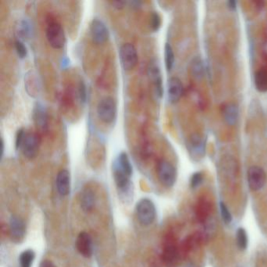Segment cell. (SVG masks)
Here are the masks:
<instances>
[{
    "label": "cell",
    "mask_w": 267,
    "mask_h": 267,
    "mask_svg": "<svg viewBox=\"0 0 267 267\" xmlns=\"http://www.w3.org/2000/svg\"><path fill=\"white\" fill-rule=\"evenodd\" d=\"M175 63V55L173 48L169 43H165V64L167 71H171Z\"/></svg>",
    "instance_id": "obj_22"
},
{
    "label": "cell",
    "mask_w": 267,
    "mask_h": 267,
    "mask_svg": "<svg viewBox=\"0 0 267 267\" xmlns=\"http://www.w3.org/2000/svg\"><path fill=\"white\" fill-rule=\"evenodd\" d=\"M9 231L13 241L20 243L24 240L26 234V226L24 220L17 215H12L9 221Z\"/></svg>",
    "instance_id": "obj_10"
},
{
    "label": "cell",
    "mask_w": 267,
    "mask_h": 267,
    "mask_svg": "<svg viewBox=\"0 0 267 267\" xmlns=\"http://www.w3.org/2000/svg\"><path fill=\"white\" fill-rule=\"evenodd\" d=\"M76 249L81 255L86 258H90L93 252L92 240L86 232H81L76 239Z\"/></svg>",
    "instance_id": "obj_12"
},
{
    "label": "cell",
    "mask_w": 267,
    "mask_h": 267,
    "mask_svg": "<svg viewBox=\"0 0 267 267\" xmlns=\"http://www.w3.org/2000/svg\"><path fill=\"white\" fill-rule=\"evenodd\" d=\"M237 245L238 249L241 251L246 250L249 245L247 232L242 227L238 228L237 231Z\"/></svg>",
    "instance_id": "obj_23"
},
{
    "label": "cell",
    "mask_w": 267,
    "mask_h": 267,
    "mask_svg": "<svg viewBox=\"0 0 267 267\" xmlns=\"http://www.w3.org/2000/svg\"><path fill=\"white\" fill-rule=\"evenodd\" d=\"M136 214L137 220L144 227L153 224L156 218V208L152 200L143 199L136 205Z\"/></svg>",
    "instance_id": "obj_1"
},
{
    "label": "cell",
    "mask_w": 267,
    "mask_h": 267,
    "mask_svg": "<svg viewBox=\"0 0 267 267\" xmlns=\"http://www.w3.org/2000/svg\"><path fill=\"white\" fill-rule=\"evenodd\" d=\"M255 4H257V7L259 8H262L264 5V2H262V1H257V2H255Z\"/></svg>",
    "instance_id": "obj_37"
},
{
    "label": "cell",
    "mask_w": 267,
    "mask_h": 267,
    "mask_svg": "<svg viewBox=\"0 0 267 267\" xmlns=\"http://www.w3.org/2000/svg\"><path fill=\"white\" fill-rule=\"evenodd\" d=\"M35 257H36V254H35L34 251L31 250V249L24 251L20 254V257H19L20 266L32 267Z\"/></svg>",
    "instance_id": "obj_21"
},
{
    "label": "cell",
    "mask_w": 267,
    "mask_h": 267,
    "mask_svg": "<svg viewBox=\"0 0 267 267\" xmlns=\"http://www.w3.org/2000/svg\"><path fill=\"white\" fill-rule=\"evenodd\" d=\"M46 39L54 49H62L65 45L66 37L64 29L58 22H51L45 31Z\"/></svg>",
    "instance_id": "obj_3"
},
{
    "label": "cell",
    "mask_w": 267,
    "mask_h": 267,
    "mask_svg": "<svg viewBox=\"0 0 267 267\" xmlns=\"http://www.w3.org/2000/svg\"><path fill=\"white\" fill-rule=\"evenodd\" d=\"M265 183V171L261 167H250L248 171V183L251 190L257 191L264 187Z\"/></svg>",
    "instance_id": "obj_11"
},
{
    "label": "cell",
    "mask_w": 267,
    "mask_h": 267,
    "mask_svg": "<svg viewBox=\"0 0 267 267\" xmlns=\"http://www.w3.org/2000/svg\"><path fill=\"white\" fill-rule=\"evenodd\" d=\"M79 96L81 102L86 103V98H87V92H86V86L83 82H81L79 86Z\"/></svg>",
    "instance_id": "obj_31"
},
{
    "label": "cell",
    "mask_w": 267,
    "mask_h": 267,
    "mask_svg": "<svg viewBox=\"0 0 267 267\" xmlns=\"http://www.w3.org/2000/svg\"><path fill=\"white\" fill-rule=\"evenodd\" d=\"M186 267H195V265H191V264H190V265H187V266H186Z\"/></svg>",
    "instance_id": "obj_38"
},
{
    "label": "cell",
    "mask_w": 267,
    "mask_h": 267,
    "mask_svg": "<svg viewBox=\"0 0 267 267\" xmlns=\"http://www.w3.org/2000/svg\"><path fill=\"white\" fill-rule=\"evenodd\" d=\"M32 26H31L30 22L27 20H22L20 26V31L19 32L20 33V36L22 37L26 38V39H29L30 37L31 34H32Z\"/></svg>",
    "instance_id": "obj_26"
},
{
    "label": "cell",
    "mask_w": 267,
    "mask_h": 267,
    "mask_svg": "<svg viewBox=\"0 0 267 267\" xmlns=\"http://www.w3.org/2000/svg\"><path fill=\"white\" fill-rule=\"evenodd\" d=\"M128 3L126 1H112L111 2V5L114 8L117 9V10H122V9L124 8L125 6Z\"/></svg>",
    "instance_id": "obj_32"
},
{
    "label": "cell",
    "mask_w": 267,
    "mask_h": 267,
    "mask_svg": "<svg viewBox=\"0 0 267 267\" xmlns=\"http://www.w3.org/2000/svg\"><path fill=\"white\" fill-rule=\"evenodd\" d=\"M165 260L168 265L171 267L175 265L177 260V252L175 246L170 245L165 249Z\"/></svg>",
    "instance_id": "obj_24"
},
{
    "label": "cell",
    "mask_w": 267,
    "mask_h": 267,
    "mask_svg": "<svg viewBox=\"0 0 267 267\" xmlns=\"http://www.w3.org/2000/svg\"><path fill=\"white\" fill-rule=\"evenodd\" d=\"M57 190L61 196L65 197L71 190V176L67 169L61 170L56 179Z\"/></svg>",
    "instance_id": "obj_13"
},
{
    "label": "cell",
    "mask_w": 267,
    "mask_h": 267,
    "mask_svg": "<svg viewBox=\"0 0 267 267\" xmlns=\"http://www.w3.org/2000/svg\"><path fill=\"white\" fill-rule=\"evenodd\" d=\"M4 154V139H1V158H3Z\"/></svg>",
    "instance_id": "obj_36"
},
{
    "label": "cell",
    "mask_w": 267,
    "mask_h": 267,
    "mask_svg": "<svg viewBox=\"0 0 267 267\" xmlns=\"http://www.w3.org/2000/svg\"><path fill=\"white\" fill-rule=\"evenodd\" d=\"M39 267H55V265L51 261L45 259V260H43L41 262L40 266Z\"/></svg>",
    "instance_id": "obj_34"
},
{
    "label": "cell",
    "mask_w": 267,
    "mask_h": 267,
    "mask_svg": "<svg viewBox=\"0 0 267 267\" xmlns=\"http://www.w3.org/2000/svg\"><path fill=\"white\" fill-rule=\"evenodd\" d=\"M128 4H130V7L135 9L140 8L142 6L141 1H139V0H133V1H130V2H128Z\"/></svg>",
    "instance_id": "obj_33"
},
{
    "label": "cell",
    "mask_w": 267,
    "mask_h": 267,
    "mask_svg": "<svg viewBox=\"0 0 267 267\" xmlns=\"http://www.w3.org/2000/svg\"><path fill=\"white\" fill-rule=\"evenodd\" d=\"M227 6H228V8L230 9V10H236V7H237V2H235V1H233V0H232V1H229V2H227Z\"/></svg>",
    "instance_id": "obj_35"
},
{
    "label": "cell",
    "mask_w": 267,
    "mask_h": 267,
    "mask_svg": "<svg viewBox=\"0 0 267 267\" xmlns=\"http://www.w3.org/2000/svg\"><path fill=\"white\" fill-rule=\"evenodd\" d=\"M224 120L228 126H233L237 124L239 117L238 107L235 104L230 103L227 104L223 111Z\"/></svg>",
    "instance_id": "obj_17"
},
{
    "label": "cell",
    "mask_w": 267,
    "mask_h": 267,
    "mask_svg": "<svg viewBox=\"0 0 267 267\" xmlns=\"http://www.w3.org/2000/svg\"><path fill=\"white\" fill-rule=\"evenodd\" d=\"M33 121L36 127L42 131L46 130L48 127L47 111L45 106L41 103H36L33 109Z\"/></svg>",
    "instance_id": "obj_14"
},
{
    "label": "cell",
    "mask_w": 267,
    "mask_h": 267,
    "mask_svg": "<svg viewBox=\"0 0 267 267\" xmlns=\"http://www.w3.org/2000/svg\"><path fill=\"white\" fill-rule=\"evenodd\" d=\"M114 161L125 173L132 177V175H133V166H132L130 158H129V156L126 152L120 153V155L117 157V158Z\"/></svg>",
    "instance_id": "obj_19"
},
{
    "label": "cell",
    "mask_w": 267,
    "mask_h": 267,
    "mask_svg": "<svg viewBox=\"0 0 267 267\" xmlns=\"http://www.w3.org/2000/svg\"><path fill=\"white\" fill-rule=\"evenodd\" d=\"M40 147V138L36 133H26L24 142L22 143V154L28 159L32 160L37 156Z\"/></svg>",
    "instance_id": "obj_6"
},
{
    "label": "cell",
    "mask_w": 267,
    "mask_h": 267,
    "mask_svg": "<svg viewBox=\"0 0 267 267\" xmlns=\"http://www.w3.org/2000/svg\"><path fill=\"white\" fill-rule=\"evenodd\" d=\"M183 92L181 81L177 77H172L168 83V99L171 104H176L180 101Z\"/></svg>",
    "instance_id": "obj_15"
},
{
    "label": "cell",
    "mask_w": 267,
    "mask_h": 267,
    "mask_svg": "<svg viewBox=\"0 0 267 267\" xmlns=\"http://www.w3.org/2000/svg\"><path fill=\"white\" fill-rule=\"evenodd\" d=\"M26 130L21 128L20 130H17V134H16L15 139V148L17 150H20L21 148L22 143L24 142L25 137H26Z\"/></svg>",
    "instance_id": "obj_30"
},
{
    "label": "cell",
    "mask_w": 267,
    "mask_h": 267,
    "mask_svg": "<svg viewBox=\"0 0 267 267\" xmlns=\"http://www.w3.org/2000/svg\"><path fill=\"white\" fill-rule=\"evenodd\" d=\"M150 25H151V27H152V31H154V32L159 30L161 25V16L156 11H154L151 14Z\"/></svg>",
    "instance_id": "obj_25"
},
{
    "label": "cell",
    "mask_w": 267,
    "mask_h": 267,
    "mask_svg": "<svg viewBox=\"0 0 267 267\" xmlns=\"http://www.w3.org/2000/svg\"><path fill=\"white\" fill-rule=\"evenodd\" d=\"M190 71H191L192 76L198 80H200L203 78L205 69H204V65L200 57H196L192 60L191 64H190Z\"/></svg>",
    "instance_id": "obj_20"
},
{
    "label": "cell",
    "mask_w": 267,
    "mask_h": 267,
    "mask_svg": "<svg viewBox=\"0 0 267 267\" xmlns=\"http://www.w3.org/2000/svg\"><path fill=\"white\" fill-rule=\"evenodd\" d=\"M203 175L202 173H195L190 178V187L193 189L199 187L203 182Z\"/></svg>",
    "instance_id": "obj_29"
},
{
    "label": "cell",
    "mask_w": 267,
    "mask_h": 267,
    "mask_svg": "<svg viewBox=\"0 0 267 267\" xmlns=\"http://www.w3.org/2000/svg\"><path fill=\"white\" fill-rule=\"evenodd\" d=\"M15 49L17 56L20 59H24L27 57L28 51L27 47L25 45L24 42L20 40H17L15 42Z\"/></svg>",
    "instance_id": "obj_28"
},
{
    "label": "cell",
    "mask_w": 267,
    "mask_h": 267,
    "mask_svg": "<svg viewBox=\"0 0 267 267\" xmlns=\"http://www.w3.org/2000/svg\"><path fill=\"white\" fill-rule=\"evenodd\" d=\"M98 118L103 123L111 124L117 117V104L112 98L107 96L103 98L96 108Z\"/></svg>",
    "instance_id": "obj_2"
},
{
    "label": "cell",
    "mask_w": 267,
    "mask_h": 267,
    "mask_svg": "<svg viewBox=\"0 0 267 267\" xmlns=\"http://www.w3.org/2000/svg\"><path fill=\"white\" fill-rule=\"evenodd\" d=\"M119 58L125 71H131L138 63V54L135 45L132 43H125L119 50Z\"/></svg>",
    "instance_id": "obj_5"
},
{
    "label": "cell",
    "mask_w": 267,
    "mask_h": 267,
    "mask_svg": "<svg viewBox=\"0 0 267 267\" xmlns=\"http://www.w3.org/2000/svg\"><path fill=\"white\" fill-rule=\"evenodd\" d=\"M158 177L161 184L169 188L177 182V169L169 161L162 160L158 163Z\"/></svg>",
    "instance_id": "obj_4"
},
{
    "label": "cell",
    "mask_w": 267,
    "mask_h": 267,
    "mask_svg": "<svg viewBox=\"0 0 267 267\" xmlns=\"http://www.w3.org/2000/svg\"><path fill=\"white\" fill-rule=\"evenodd\" d=\"M220 213L222 216V220L226 224H230L232 221V215L229 210L228 207L224 202H220Z\"/></svg>",
    "instance_id": "obj_27"
},
{
    "label": "cell",
    "mask_w": 267,
    "mask_h": 267,
    "mask_svg": "<svg viewBox=\"0 0 267 267\" xmlns=\"http://www.w3.org/2000/svg\"><path fill=\"white\" fill-rule=\"evenodd\" d=\"M255 86L260 92H267V71L265 69H259L255 74Z\"/></svg>",
    "instance_id": "obj_18"
},
{
    "label": "cell",
    "mask_w": 267,
    "mask_h": 267,
    "mask_svg": "<svg viewBox=\"0 0 267 267\" xmlns=\"http://www.w3.org/2000/svg\"><path fill=\"white\" fill-rule=\"evenodd\" d=\"M89 30L92 41L98 45L105 43L109 39V31L108 27L101 19H93L91 22Z\"/></svg>",
    "instance_id": "obj_7"
},
{
    "label": "cell",
    "mask_w": 267,
    "mask_h": 267,
    "mask_svg": "<svg viewBox=\"0 0 267 267\" xmlns=\"http://www.w3.org/2000/svg\"><path fill=\"white\" fill-rule=\"evenodd\" d=\"M187 147L190 158L195 161H200L205 156V142L200 135H191L187 140Z\"/></svg>",
    "instance_id": "obj_8"
},
{
    "label": "cell",
    "mask_w": 267,
    "mask_h": 267,
    "mask_svg": "<svg viewBox=\"0 0 267 267\" xmlns=\"http://www.w3.org/2000/svg\"><path fill=\"white\" fill-rule=\"evenodd\" d=\"M96 204V195L91 189H85L80 197L81 208L84 212H89L92 210Z\"/></svg>",
    "instance_id": "obj_16"
},
{
    "label": "cell",
    "mask_w": 267,
    "mask_h": 267,
    "mask_svg": "<svg viewBox=\"0 0 267 267\" xmlns=\"http://www.w3.org/2000/svg\"><path fill=\"white\" fill-rule=\"evenodd\" d=\"M148 75L150 80L153 84L155 93L158 98H161L163 95V85H162L161 69L157 60H152L150 61L148 67Z\"/></svg>",
    "instance_id": "obj_9"
}]
</instances>
